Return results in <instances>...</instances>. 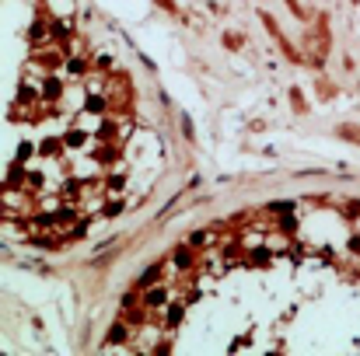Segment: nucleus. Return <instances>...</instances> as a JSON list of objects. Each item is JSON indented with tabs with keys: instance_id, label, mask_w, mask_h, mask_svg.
Instances as JSON below:
<instances>
[{
	"instance_id": "obj_1",
	"label": "nucleus",
	"mask_w": 360,
	"mask_h": 356,
	"mask_svg": "<svg viewBox=\"0 0 360 356\" xmlns=\"http://www.w3.org/2000/svg\"><path fill=\"white\" fill-rule=\"evenodd\" d=\"M7 95V228L63 241L120 210L136 154L129 77L77 39L70 14H42Z\"/></svg>"
}]
</instances>
